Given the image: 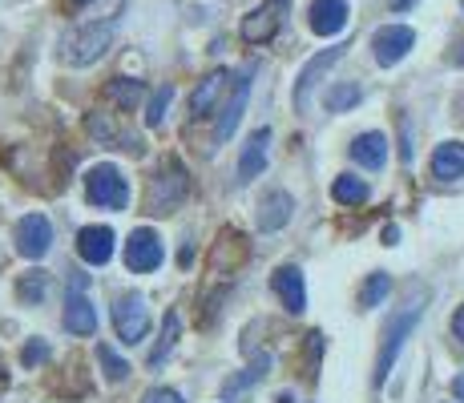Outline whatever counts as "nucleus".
Masks as SVG:
<instances>
[{"instance_id": "31", "label": "nucleus", "mask_w": 464, "mask_h": 403, "mask_svg": "<svg viewBox=\"0 0 464 403\" xmlns=\"http://www.w3.org/2000/svg\"><path fill=\"white\" fill-rule=\"evenodd\" d=\"M41 291H44V279H41V274H33L29 283H21V294H24L29 302H37V299H41Z\"/></svg>"}, {"instance_id": "16", "label": "nucleus", "mask_w": 464, "mask_h": 403, "mask_svg": "<svg viewBox=\"0 0 464 403\" xmlns=\"http://www.w3.org/2000/svg\"><path fill=\"white\" fill-rule=\"evenodd\" d=\"M339 57H343V49H339V44H335V49H324V53H319L315 61H307V69H303V73H299V85H295V110H299V113H307L311 85H315V81L324 77L327 69H332L335 61H339Z\"/></svg>"}, {"instance_id": "11", "label": "nucleus", "mask_w": 464, "mask_h": 403, "mask_svg": "<svg viewBox=\"0 0 464 403\" xmlns=\"http://www.w3.org/2000/svg\"><path fill=\"white\" fill-rule=\"evenodd\" d=\"M347 0H311L307 5V24L315 37H335L347 29Z\"/></svg>"}, {"instance_id": "26", "label": "nucleus", "mask_w": 464, "mask_h": 403, "mask_svg": "<svg viewBox=\"0 0 464 403\" xmlns=\"http://www.w3.org/2000/svg\"><path fill=\"white\" fill-rule=\"evenodd\" d=\"M97 360H102V367H105V379L110 383H121L130 375V363L126 360H118V355H113V347H97Z\"/></svg>"}, {"instance_id": "23", "label": "nucleus", "mask_w": 464, "mask_h": 403, "mask_svg": "<svg viewBox=\"0 0 464 403\" xmlns=\"http://www.w3.org/2000/svg\"><path fill=\"white\" fill-rule=\"evenodd\" d=\"M332 198H335V202H343V206H363V202H368V182H360L355 174L335 178Z\"/></svg>"}, {"instance_id": "36", "label": "nucleus", "mask_w": 464, "mask_h": 403, "mask_svg": "<svg viewBox=\"0 0 464 403\" xmlns=\"http://www.w3.org/2000/svg\"><path fill=\"white\" fill-rule=\"evenodd\" d=\"M396 238H400V230H396V226L383 230V242H388V246H396Z\"/></svg>"}, {"instance_id": "18", "label": "nucleus", "mask_w": 464, "mask_h": 403, "mask_svg": "<svg viewBox=\"0 0 464 403\" xmlns=\"http://www.w3.org/2000/svg\"><path fill=\"white\" fill-rule=\"evenodd\" d=\"M266 141H271V130H255L251 141H246L243 158H238V182H251L266 169Z\"/></svg>"}, {"instance_id": "35", "label": "nucleus", "mask_w": 464, "mask_h": 403, "mask_svg": "<svg viewBox=\"0 0 464 403\" xmlns=\"http://www.w3.org/2000/svg\"><path fill=\"white\" fill-rule=\"evenodd\" d=\"M190 258H194V250H190V246L178 250V263H182V266H190Z\"/></svg>"}, {"instance_id": "7", "label": "nucleus", "mask_w": 464, "mask_h": 403, "mask_svg": "<svg viewBox=\"0 0 464 403\" xmlns=\"http://www.w3.org/2000/svg\"><path fill=\"white\" fill-rule=\"evenodd\" d=\"M287 5L291 0H263V5L255 8L251 16L243 21V41L246 44H266L279 33V24H283V16H287Z\"/></svg>"}, {"instance_id": "30", "label": "nucleus", "mask_w": 464, "mask_h": 403, "mask_svg": "<svg viewBox=\"0 0 464 403\" xmlns=\"http://www.w3.org/2000/svg\"><path fill=\"white\" fill-rule=\"evenodd\" d=\"M44 355H49V347H44L41 339H33V343L24 347V367H37V363L44 360Z\"/></svg>"}, {"instance_id": "10", "label": "nucleus", "mask_w": 464, "mask_h": 403, "mask_svg": "<svg viewBox=\"0 0 464 403\" xmlns=\"http://www.w3.org/2000/svg\"><path fill=\"white\" fill-rule=\"evenodd\" d=\"M65 327L73 335H93L97 315H93V302L85 294V274H73L69 279V299H65Z\"/></svg>"}, {"instance_id": "38", "label": "nucleus", "mask_w": 464, "mask_h": 403, "mask_svg": "<svg viewBox=\"0 0 464 403\" xmlns=\"http://www.w3.org/2000/svg\"><path fill=\"white\" fill-rule=\"evenodd\" d=\"M457 65H464V44H460V49H457Z\"/></svg>"}, {"instance_id": "33", "label": "nucleus", "mask_w": 464, "mask_h": 403, "mask_svg": "<svg viewBox=\"0 0 464 403\" xmlns=\"http://www.w3.org/2000/svg\"><path fill=\"white\" fill-rule=\"evenodd\" d=\"M452 335L464 343V307H457V315H452Z\"/></svg>"}, {"instance_id": "28", "label": "nucleus", "mask_w": 464, "mask_h": 403, "mask_svg": "<svg viewBox=\"0 0 464 403\" xmlns=\"http://www.w3.org/2000/svg\"><path fill=\"white\" fill-rule=\"evenodd\" d=\"M169 97H174V89H169V85H162L154 97H150V105H146V125H154V130H158V125L166 121V105H169Z\"/></svg>"}, {"instance_id": "34", "label": "nucleus", "mask_w": 464, "mask_h": 403, "mask_svg": "<svg viewBox=\"0 0 464 403\" xmlns=\"http://www.w3.org/2000/svg\"><path fill=\"white\" fill-rule=\"evenodd\" d=\"M452 396L464 403V375H457V379H452Z\"/></svg>"}, {"instance_id": "13", "label": "nucleus", "mask_w": 464, "mask_h": 403, "mask_svg": "<svg viewBox=\"0 0 464 403\" xmlns=\"http://www.w3.org/2000/svg\"><path fill=\"white\" fill-rule=\"evenodd\" d=\"M271 286H275V294L283 299V307H287L291 315H303V311H307V286H303L299 266H279V271L271 274Z\"/></svg>"}, {"instance_id": "14", "label": "nucleus", "mask_w": 464, "mask_h": 403, "mask_svg": "<svg viewBox=\"0 0 464 403\" xmlns=\"http://www.w3.org/2000/svg\"><path fill=\"white\" fill-rule=\"evenodd\" d=\"M77 254H82L89 266H105L113 258V230L110 226H85L82 235H77Z\"/></svg>"}, {"instance_id": "37", "label": "nucleus", "mask_w": 464, "mask_h": 403, "mask_svg": "<svg viewBox=\"0 0 464 403\" xmlns=\"http://www.w3.org/2000/svg\"><path fill=\"white\" fill-rule=\"evenodd\" d=\"M388 5H392V8H396V13H404V8H412V5H416V0H388Z\"/></svg>"}, {"instance_id": "8", "label": "nucleus", "mask_w": 464, "mask_h": 403, "mask_svg": "<svg viewBox=\"0 0 464 403\" xmlns=\"http://www.w3.org/2000/svg\"><path fill=\"white\" fill-rule=\"evenodd\" d=\"M412 44H416V33L408 24H383L372 37V53H376L380 65H400L412 53Z\"/></svg>"}, {"instance_id": "2", "label": "nucleus", "mask_w": 464, "mask_h": 403, "mask_svg": "<svg viewBox=\"0 0 464 403\" xmlns=\"http://www.w3.org/2000/svg\"><path fill=\"white\" fill-rule=\"evenodd\" d=\"M420 315H424V294H420V299H412V302H404V307H400L396 315L388 319V327H383V347H380V360H376V388H380V383H388L392 363H396L400 347H404V339L412 335V327H416V322H420Z\"/></svg>"}, {"instance_id": "5", "label": "nucleus", "mask_w": 464, "mask_h": 403, "mask_svg": "<svg viewBox=\"0 0 464 403\" xmlns=\"http://www.w3.org/2000/svg\"><path fill=\"white\" fill-rule=\"evenodd\" d=\"M113 327H118L121 343H130V347L146 339V331H150V307H146V299H141L138 291L121 294V299L113 302Z\"/></svg>"}, {"instance_id": "15", "label": "nucleus", "mask_w": 464, "mask_h": 403, "mask_svg": "<svg viewBox=\"0 0 464 403\" xmlns=\"http://www.w3.org/2000/svg\"><path fill=\"white\" fill-rule=\"evenodd\" d=\"M227 85H230V73H227V69H218V73L202 77V85L190 93V113H194V118H207V113L218 110V101H222V93H227Z\"/></svg>"}, {"instance_id": "3", "label": "nucleus", "mask_w": 464, "mask_h": 403, "mask_svg": "<svg viewBox=\"0 0 464 403\" xmlns=\"http://www.w3.org/2000/svg\"><path fill=\"white\" fill-rule=\"evenodd\" d=\"M85 198L93 202V206H102V210H126L130 186H126V178H121V169L93 166L85 174Z\"/></svg>"}, {"instance_id": "12", "label": "nucleus", "mask_w": 464, "mask_h": 403, "mask_svg": "<svg viewBox=\"0 0 464 403\" xmlns=\"http://www.w3.org/2000/svg\"><path fill=\"white\" fill-rule=\"evenodd\" d=\"M53 246V226L49 218H41V214H29V218L16 226V250H21L24 258H44Z\"/></svg>"}, {"instance_id": "17", "label": "nucleus", "mask_w": 464, "mask_h": 403, "mask_svg": "<svg viewBox=\"0 0 464 403\" xmlns=\"http://www.w3.org/2000/svg\"><path fill=\"white\" fill-rule=\"evenodd\" d=\"M291 210H295L291 194L271 190L263 202H258V230H279V226H287V222H291Z\"/></svg>"}, {"instance_id": "29", "label": "nucleus", "mask_w": 464, "mask_h": 403, "mask_svg": "<svg viewBox=\"0 0 464 403\" xmlns=\"http://www.w3.org/2000/svg\"><path fill=\"white\" fill-rule=\"evenodd\" d=\"M141 403H186V399L178 396L174 388H154V391H150V396L141 399Z\"/></svg>"}, {"instance_id": "1", "label": "nucleus", "mask_w": 464, "mask_h": 403, "mask_svg": "<svg viewBox=\"0 0 464 403\" xmlns=\"http://www.w3.org/2000/svg\"><path fill=\"white\" fill-rule=\"evenodd\" d=\"M118 37V21H89V24H77L61 37V61L73 69L82 65H93V61L105 57V49Z\"/></svg>"}, {"instance_id": "20", "label": "nucleus", "mask_w": 464, "mask_h": 403, "mask_svg": "<svg viewBox=\"0 0 464 403\" xmlns=\"http://www.w3.org/2000/svg\"><path fill=\"white\" fill-rule=\"evenodd\" d=\"M432 178L440 182H452V178H464V146L460 141H444L432 154Z\"/></svg>"}, {"instance_id": "32", "label": "nucleus", "mask_w": 464, "mask_h": 403, "mask_svg": "<svg viewBox=\"0 0 464 403\" xmlns=\"http://www.w3.org/2000/svg\"><path fill=\"white\" fill-rule=\"evenodd\" d=\"M400 130H404V146H400V158H404V161H412L416 149H412V138H408V121H400Z\"/></svg>"}, {"instance_id": "21", "label": "nucleus", "mask_w": 464, "mask_h": 403, "mask_svg": "<svg viewBox=\"0 0 464 403\" xmlns=\"http://www.w3.org/2000/svg\"><path fill=\"white\" fill-rule=\"evenodd\" d=\"M266 367H271V360H266V355H258L255 367H246L243 375H235V379L222 383V399H227V403H238V399H243V391H246V388H255V383L266 375Z\"/></svg>"}, {"instance_id": "4", "label": "nucleus", "mask_w": 464, "mask_h": 403, "mask_svg": "<svg viewBox=\"0 0 464 403\" xmlns=\"http://www.w3.org/2000/svg\"><path fill=\"white\" fill-rule=\"evenodd\" d=\"M186 194H190V174H186V169L178 166L174 158H169L166 169H162V178H154V186H150L146 206L154 214H174L178 206H182Z\"/></svg>"}, {"instance_id": "9", "label": "nucleus", "mask_w": 464, "mask_h": 403, "mask_svg": "<svg viewBox=\"0 0 464 403\" xmlns=\"http://www.w3.org/2000/svg\"><path fill=\"white\" fill-rule=\"evenodd\" d=\"M251 81H255V65H243L235 77V89H230V101L222 105V118H218V133L214 138L227 141L230 133L238 130V121H243V110H246V97H251Z\"/></svg>"}, {"instance_id": "24", "label": "nucleus", "mask_w": 464, "mask_h": 403, "mask_svg": "<svg viewBox=\"0 0 464 403\" xmlns=\"http://www.w3.org/2000/svg\"><path fill=\"white\" fill-rule=\"evenodd\" d=\"M388 291H392V279H388V274H372V279L363 283V291H360V307H363V311L380 307V302L388 299Z\"/></svg>"}, {"instance_id": "39", "label": "nucleus", "mask_w": 464, "mask_h": 403, "mask_svg": "<svg viewBox=\"0 0 464 403\" xmlns=\"http://www.w3.org/2000/svg\"><path fill=\"white\" fill-rule=\"evenodd\" d=\"M69 5H93V0H69Z\"/></svg>"}, {"instance_id": "25", "label": "nucleus", "mask_w": 464, "mask_h": 403, "mask_svg": "<svg viewBox=\"0 0 464 403\" xmlns=\"http://www.w3.org/2000/svg\"><path fill=\"white\" fill-rule=\"evenodd\" d=\"M105 97H110V101H121V105H133L141 97V85L138 81H126V77H113L110 85H105Z\"/></svg>"}, {"instance_id": "19", "label": "nucleus", "mask_w": 464, "mask_h": 403, "mask_svg": "<svg viewBox=\"0 0 464 403\" xmlns=\"http://www.w3.org/2000/svg\"><path fill=\"white\" fill-rule=\"evenodd\" d=\"M352 158L360 161L363 169H383V161H388V138L383 133H360V138L352 141Z\"/></svg>"}, {"instance_id": "6", "label": "nucleus", "mask_w": 464, "mask_h": 403, "mask_svg": "<svg viewBox=\"0 0 464 403\" xmlns=\"http://www.w3.org/2000/svg\"><path fill=\"white\" fill-rule=\"evenodd\" d=\"M166 263V250H162V238L154 235V230H133L130 242H126V266L133 274H150L158 271V266Z\"/></svg>"}, {"instance_id": "27", "label": "nucleus", "mask_w": 464, "mask_h": 403, "mask_svg": "<svg viewBox=\"0 0 464 403\" xmlns=\"http://www.w3.org/2000/svg\"><path fill=\"white\" fill-rule=\"evenodd\" d=\"M360 97H363L360 85H335L332 93H327V110H332V113H343V110H352Z\"/></svg>"}, {"instance_id": "22", "label": "nucleus", "mask_w": 464, "mask_h": 403, "mask_svg": "<svg viewBox=\"0 0 464 403\" xmlns=\"http://www.w3.org/2000/svg\"><path fill=\"white\" fill-rule=\"evenodd\" d=\"M178 331H182V319H178V311H169L166 322H162V335H158V347L150 351V367L166 363V355L174 351V343H178Z\"/></svg>"}]
</instances>
